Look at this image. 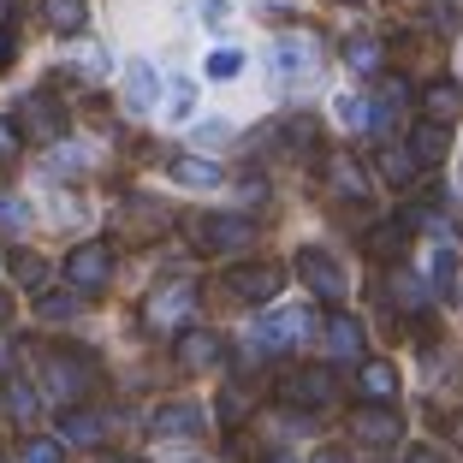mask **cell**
Listing matches in <instances>:
<instances>
[{
    "label": "cell",
    "mask_w": 463,
    "mask_h": 463,
    "mask_svg": "<svg viewBox=\"0 0 463 463\" xmlns=\"http://www.w3.org/2000/svg\"><path fill=\"white\" fill-rule=\"evenodd\" d=\"M220 291L250 303V309H268V303H279V291H286V268H273V261H232V268L220 273Z\"/></svg>",
    "instance_id": "obj_1"
},
{
    "label": "cell",
    "mask_w": 463,
    "mask_h": 463,
    "mask_svg": "<svg viewBox=\"0 0 463 463\" xmlns=\"http://www.w3.org/2000/svg\"><path fill=\"white\" fill-rule=\"evenodd\" d=\"M191 244L203 250V256L250 250V244H256V220H244V214H196L191 220Z\"/></svg>",
    "instance_id": "obj_2"
},
{
    "label": "cell",
    "mask_w": 463,
    "mask_h": 463,
    "mask_svg": "<svg viewBox=\"0 0 463 463\" xmlns=\"http://www.w3.org/2000/svg\"><path fill=\"white\" fill-rule=\"evenodd\" d=\"M66 286L78 291V298H96V291L113 286V244H101V238H90V244H78L66 256Z\"/></svg>",
    "instance_id": "obj_3"
},
{
    "label": "cell",
    "mask_w": 463,
    "mask_h": 463,
    "mask_svg": "<svg viewBox=\"0 0 463 463\" xmlns=\"http://www.w3.org/2000/svg\"><path fill=\"white\" fill-rule=\"evenodd\" d=\"M42 392L60 398L66 410L83 404V398H90V363L71 356V351H48V356H42Z\"/></svg>",
    "instance_id": "obj_4"
},
{
    "label": "cell",
    "mask_w": 463,
    "mask_h": 463,
    "mask_svg": "<svg viewBox=\"0 0 463 463\" xmlns=\"http://www.w3.org/2000/svg\"><path fill=\"white\" fill-rule=\"evenodd\" d=\"M298 279L315 291V298L327 303V309H339L345 298H351V279H345V268L327 256L321 244H309V250H298Z\"/></svg>",
    "instance_id": "obj_5"
},
{
    "label": "cell",
    "mask_w": 463,
    "mask_h": 463,
    "mask_svg": "<svg viewBox=\"0 0 463 463\" xmlns=\"http://www.w3.org/2000/svg\"><path fill=\"white\" fill-rule=\"evenodd\" d=\"M13 125H18V137H30V143H60V137H66V108H60L54 96H24Z\"/></svg>",
    "instance_id": "obj_6"
},
{
    "label": "cell",
    "mask_w": 463,
    "mask_h": 463,
    "mask_svg": "<svg viewBox=\"0 0 463 463\" xmlns=\"http://www.w3.org/2000/svg\"><path fill=\"white\" fill-rule=\"evenodd\" d=\"M398 434H404L398 410H386V404H356L351 410V439H363L368 451H392Z\"/></svg>",
    "instance_id": "obj_7"
},
{
    "label": "cell",
    "mask_w": 463,
    "mask_h": 463,
    "mask_svg": "<svg viewBox=\"0 0 463 463\" xmlns=\"http://www.w3.org/2000/svg\"><path fill=\"white\" fill-rule=\"evenodd\" d=\"M333 392H339V381H333L327 363L286 368V374H279V398H286V404H327Z\"/></svg>",
    "instance_id": "obj_8"
},
{
    "label": "cell",
    "mask_w": 463,
    "mask_h": 463,
    "mask_svg": "<svg viewBox=\"0 0 463 463\" xmlns=\"http://www.w3.org/2000/svg\"><path fill=\"white\" fill-rule=\"evenodd\" d=\"M321 345H327L333 363H363V321L345 309H327L321 315Z\"/></svg>",
    "instance_id": "obj_9"
},
{
    "label": "cell",
    "mask_w": 463,
    "mask_h": 463,
    "mask_svg": "<svg viewBox=\"0 0 463 463\" xmlns=\"http://www.w3.org/2000/svg\"><path fill=\"white\" fill-rule=\"evenodd\" d=\"M410 108V83L392 78V71H381L374 78V101H368V131H392L398 119H404Z\"/></svg>",
    "instance_id": "obj_10"
},
{
    "label": "cell",
    "mask_w": 463,
    "mask_h": 463,
    "mask_svg": "<svg viewBox=\"0 0 463 463\" xmlns=\"http://www.w3.org/2000/svg\"><path fill=\"white\" fill-rule=\"evenodd\" d=\"M191 309H196V286H161L149 303H143V321H149V327H178L184 333Z\"/></svg>",
    "instance_id": "obj_11"
},
{
    "label": "cell",
    "mask_w": 463,
    "mask_h": 463,
    "mask_svg": "<svg viewBox=\"0 0 463 463\" xmlns=\"http://www.w3.org/2000/svg\"><path fill=\"white\" fill-rule=\"evenodd\" d=\"M54 439H60V446H101V439H108V416H101V410L71 404V410H60Z\"/></svg>",
    "instance_id": "obj_12"
},
{
    "label": "cell",
    "mask_w": 463,
    "mask_h": 463,
    "mask_svg": "<svg viewBox=\"0 0 463 463\" xmlns=\"http://www.w3.org/2000/svg\"><path fill=\"white\" fill-rule=\"evenodd\" d=\"M356 392H363V404H386V410H392V398H398V368L386 363V356L356 363Z\"/></svg>",
    "instance_id": "obj_13"
},
{
    "label": "cell",
    "mask_w": 463,
    "mask_h": 463,
    "mask_svg": "<svg viewBox=\"0 0 463 463\" xmlns=\"http://www.w3.org/2000/svg\"><path fill=\"white\" fill-rule=\"evenodd\" d=\"M309 327H315V321L303 309H268V315H261V327H256V339L273 345V351H286V345H298Z\"/></svg>",
    "instance_id": "obj_14"
},
{
    "label": "cell",
    "mask_w": 463,
    "mask_h": 463,
    "mask_svg": "<svg viewBox=\"0 0 463 463\" xmlns=\"http://www.w3.org/2000/svg\"><path fill=\"white\" fill-rule=\"evenodd\" d=\"M149 434L155 439H191V434H203V410L184 404V398H178V404H161L149 416Z\"/></svg>",
    "instance_id": "obj_15"
},
{
    "label": "cell",
    "mask_w": 463,
    "mask_h": 463,
    "mask_svg": "<svg viewBox=\"0 0 463 463\" xmlns=\"http://www.w3.org/2000/svg\"><path fill=\"white\" fill-rule=\"evenodd\" d=\"M220 356H226V339H220V333H208V327H191V333H178V363L191 368H214Z\"/></svg>",
    "instance_id": "obj_16"
},
{
    "label": "cell",
    "mask_w": 463,
    "mask_h": 463,
    "mask_svg": "<svg viewBox=\"0 0 463 463\" xmlns=\"http://www.w3.org/2000/svg\"><path fill=\"white\" fill-rule=\"evenodd\" d=\"M166 178L184 184V191H214V184H226V173H220L214 161H203V155H173V161H166Z\"/></svg>",
    "instance_id": "obj_17"
},
{
    "label": "cell",
    "mask_w": 463,
    "mask_h": 463,
    "mask_svg": "<svg viewBox=\"0 0 463 463\" xmlns=\"http://www.w3.org/2000/svg\"><path fill=\"white\" fill-rule=\"evenodd\" d=\"M458 113H463V83L439 78V83H428V90H422V119L428 125H446V131H451Z\"/></svg>",
    "instance_id": "obj_18"
},
{
    "label": "cell",
    "mask_w": 463,
    "mask_h": 463,
    "mask_svg": "<svg viewBox=\"0 0 463 463\" xmlns=\"http://www.w3.org/2000/svg\"><path fill=\"white\" fill-rule=\"evenodd\" d=\"M410 155H416V166H439L451 155V131L446 125H428V119H416L410 125V143H404Z\"/></svg>",
    "instance_id": "obj_19"
},
{
    "label": "cell",
    "mask_w": 463,
    "mask_h": 463,
    "mask_svg": "<svg viewBox=\"0 0 463 463\" xmlns=\"http://www.w3.org/2000/svg\"><path fill=\"white\" fill-rule=\"evenodd\" d=\"M416 273H428V291H434V298H451V286H458V250L428 244L422 261H416Z\"/></svg>",
    "instance_id": "obj_20"
},
{
    "label": "cell",
    "mask_w": 463,
    "mask_h": 463,
    "mask_svg": "<svg viewBox=\"0 0 463 463\" xmlns=\"http://www.w3.org/2000/svg\"><path fill=\"white\" fill-rule=\"evenodd\" d=\"M0 410H6L18 428H30V422H36V410H42V392L24 381V374H6V386H0Z\"/></svg>",
    "instance_id": "obj_21"
},
{
    "label": "cell",
    "mask_w": 463,
    "mask_h": 463,
    "mask_svg": "<svg viewBox=\"0 0 463 463\" xmlns=\"http://www.w3.org/2000/svg\"><path fill=\"white\" fill-rule=\"evenodd\" d=\"M155 101H161V71H155L149 60H137L131 78H125V108H131V113H149Z\"/></svg>",
    "instance_id": "obj_22"
},
{
    "label": "cell",
    "mask_w": 463,
    "mask_h": 463,
    "mask_svg": "<svg viewBox=\"0 0 463 463\" xmlns=\"http://www.w3.org/2000/svg\"><path fill=\"white\" fill-rule=\"evenodd\" d=\"M386 298H392L398 309H422V303L434 298V291H428V279H422V273L392 268V273H386Z\"/></svg>",
    "instance_id": "obj_23"
},
{
    "label": "cell",
    "mask_w": 463,
    "mask_h": 463,
    "mask_svg": "<svg viewBox=\"0 0 463 463\" xmlns=\"http://www.w3.org/2000/svg\"><path fill=\"white\" fill-rule=\"evenodd\" d=\"M345 66L356 71V78H381L386 66V48L374 36H345Z\"/></svg>",
    "instance_id": "obj_24"
},
{
    "label": "cell",
    "mask_w": 463,
    "mask_h": 463,
    "mask_svg": "<svg viewBox=\"0 0 463 463\" xmlns=\"http://www.w3.org/2000/svg\"><path fill=\"white\" fill-rule=\"evenodd\" d=\"M78 315H83V298H78V291H42V298H36V321H48V327H66V321H78Z\"/></svg>",
    "instance_id": "obj_25"
},
{
    "label": "cell",
    "mask_w": 463,
    "mask_h": 463,
    "mask_svg": "<svg viewBox=\"0 0 463 463\" xmlns=\"http://www.w3.org/2000/svg\"><path fill=\"white\" fill-rule=\"evenodd\" d=\"M42 18H48V30H60V36H78V30L90 24V0H42Z\"/></svg>",
    "instance_id": "obj_26"
},
{
    "label": "cell",
    "mask_w": 463,
    "mask_h": 463,
    "mask_svg": "<svg viewBox=\"0 0 463 463\" xmlns=\"http://www.w3.org/2000/svg\"><path fill=\"white\" fill-rule=\"evenodd\" d=\"M374 166H381V178H386V184H398V191H404L410 178L422 173V166H416V155H410L404 143H386V149L374 155Z\"/></svg>",
    "instance_id": "obj_27"
},
{
    "label": "cell",
    "mask_w": 463,
    "mask_h": 463,
    "mask_svg": "<svg viewBox=\"0 0 463 463\" xmlns=\"http://www.w3.org/2000/svg\"><path fill=\"white\" fill-rule=\"evenodd\" d=\"M279 71H286V78H309L315 71V42L309 36H279Z\"/></svg>",
    "instance_id": "obj_28"
},
{
    "label": "cell",
    "mask_w": 463,
    "mask_h": 463,
    "mask_svg": "<svg viewBox=\"0 0 463 463\" xmlns=\"http://www.w3.org/2000/svg\"><path fill=\"white\" fill-rule=\"evenodd\" d=\"M327 178H333V191H339L345 203H363V196H368V178L356 173L345 155H333V161H327Z\"/></svg>",
    "instance_id": "obj_29"
},
{
    "label": "cell",
    "mask_w": 463,
    "mask_h": 463,
    "mask_svg": "<svg viewBox=\"0 0 463 463\" xmlns=\"http://www.w3.org/2000/svg\"><path fill=\"white\" fill-rule=\"evenodd\" d=\"M404 238H410V226H404V220H392V226H381V232H368V256L392 261L398 250H404Z\"/></svg>",
    "instance_id": "obj_30"
},
{
    "label": "cell",
    "mask_w": 463,
    "mask_h": 463,
    "mask_svg": "<svg viewBox=\"0 0 463 463\" xmlns=\"http://www.w3.org/2000/svg\"><path fill=\"white\" fill-rule=\"evenodd\" d=\"M244 60H250L244 48H214L203 71H208V78H214V83H226V78H244Z\"/></svg>",
    "instance_id": "obj_31"
},
{
    "label": "cell",
    "mask_w": 463,
    "mask_h": 463,
    "mask_svg": "<svg viewBox=\"0 0 463 463\" xmlns=\"http://www.w3.org/2000/svg\"><path fill=\"white\" fill-rule=\"evenodd\" d=\"M30 220H36V214H30V203H24V196H13V191L0 196V232H6V238L30 232Z\"/></svg>",
    "instance_id": "obj_32"
},
{
    "label": "cell",
    "mask_w": 463,
    "mask_h": 463,
    "mask_svg": "<svg viewBox=\"0 0 463 463\" xmlns=\"http://www.w3.org/2000/svg\"><path fill=\"white\" fill-rule=\"evenodd\" d=\"M18 463H66V446H60V439H24Z\"/></svg>",
    "instance_id": "obj_33"
},
{
    "label": "cell",
    "mask_w": 463,
    "mask_h": 463,
    "mask_svg": "<svg viewBox=\"0 0 463 463\" xmlns=\"http://www.w3.org/2000/svg\"><path fill=\"white\" fill-rule=\"evenodd\" d=\"M196 108H203V101H196V83H173L166 113H173V119H196Z\"/></svg>",
    "instance_id": "obj_34"
},
{
    "label": "cell",
    "mask_w": 463,
    "mask_h": 463,
    "mask_svg": "<svg viewBox=\"0 0 463 463\" xmlns=\"http://www.w3.org/2000/svg\"><path fill=\"white\" fill-rule=\"evenodd\" d=\"M339 125L345 131H368V101L363 96H339Z\"/></svg>",
    "instance_id": "obj_35"
},
{
    "label": "cell",
    "mask_w": 463,
    "mask_h": 463,
    "mask_svg": "<svg viewBox=\"0 0 463 463\" xmlns=\"http://www.w3.org/2000/svg\"><path fill=\"white\" fill-rule=\"evenodd\" d=\"M78 78H108V48H101V42H90L78 54Z\"/></svg>",
    "instance_id": "obj_36"
},
{
    "label": "cell",
    "mask_w": 463,
    "mask_h": 463,
    "mask_svg": "<svg viewBox=\"0 0 463 463\" xmlns=\"http://www.w3.org/2000/svg\"><path fill=\"white\" fill-rule=\"evenodd\" d=\"M244 416H250V398L244 392H238V386H226V392H220V422H244Z\"/></svg>",
    "instance_id": "obj_37"
},
{
    "label": "cell",
    "mask_w": 463,
    "mask_h": 463,
    "mask_svg": "<svg viewBox=\"0 0 463 463\" xmlns=\"http://www.w3.org/2000/svg\"><path fill=\"white\" fill-rule=\"evenodd\" d=\"M18 149H24L18 125H13V119H0V166H13V161H18Z\"/></svg>",
    "instance_id": "obj_38"
},
{
    "label": "cell",
    "mask_w": 463,
    "mask_h": 463,
    "mask_svg": "<svg viewBox=\"0 0 463 463\" xmlns=\"http://www.w3.org/2000/svg\"><path fill=\"white\" fill-rule=\"evenodd\" d=\"M13 273L24 279V286H48V268H42L36 256H13Z\"/></svg>",
    "instance_id": "obj_39"
},
{
    "label": "cell",
    "mask_w": 463,
    "mask_h": 463,
    "mask_svg": "<svg viewBox=\"0 0 463 463\" xmlns=\"http://www.w3.org/2000/svg\"><path fill=\"white\" fill-rule=\"evenodd\" d=\"M434 24L439 30H458V6H451V0H434Z\"/></svg>",
    "instance_id": "obj_40"
},
{
    "label": "cell",
    "mask_w": 463,
    "mask_h": 463,
    "mask_svg": "<svg viewBox=\"0 0 463 463\" xmlns=\"http://www.w3.org/2000/svg\"><path fill=\"white\" fill-rule=\"evenodd\" d=\"M78 166H83V161H78V149H60V161H54V173H60V178H71Z\"/></svg>",
    "instance_id": "obj_41"
},
{
    "label": "cell",
    "mask_w": 463,
    "mask_h": 463,
    "mask_svg": "<svg viewBox=\"0 0 463 463\" xmlns=\"http://www.w3.org/2000/svg\"><path fill=\"white\" fill-rule=\"evenodd\" d=\"M203 18H208V24H226V18H232L226 0H203Z\"/></svg>",
    "instance_id": "obj_42"
},
{
    "label": "cell",
    "mask_w": 463,
    "mask_h": 463,
    "mask_svg": "<svg viewBox=\"0 0 463 463\" xmlns=\"http://www.w3.org/2000/svg\"><path fill=\"white\" fill-rule=\"evenodd\" d=\"M404 463H446V458H439V451H428V446H416V451H410Z\"/></svg>",
    "instance_id": "obj_43"
},
{
    "label": "cell",
    "mask_w": 463,
    "mask_h": 463,
    "mask_svg": "<svg viewBox=\"0 0 463 463\" xmlns=\"http://www.w3.org/2000/svg\"><path fill=\"white\" fill-rule=\"evenodd\" d=\"M315 463H351L345 451H315Z\"/></svg>",
    "instance_id": "obj_44"
},
{
    "label": "cell",
    "mask_w": 463,
    "mask_h": 463,
    "mask_svg": "<svg viewBox=\"0 0 463 463\" xmlns=\"http://www.w3.org/2000/svg\"><path fill=\"white\" fill-rule=\"evenodd\" d=\"M6 321H13V298H0V327H6Z\"/></svg>",
    "instance_id": "obj_45"
},
{
    "label": "cell",
    "mask_w": 463,
    "mask_h": 463,
    "mask_svg": "<svg viewBox=\"0 0 463 463\" xmlns=\"http://www.w3.org/2000/svg\"><path fill=\"white\" fill-rule=\"evenodd\" d=\"M6 368H13V351H6V345H0V374H6Z\"/></svg>",
    "instance_id": "obj_46"
},
{
    "label": "cell",
    "mask_w": 463,
    "mask_h": 463,
    "mask_svg": "<svg viewBox=\"0 0 463 463\" xmlns=\"http://www.w3.org/2000/svg\"><path fill=\"white\" fill-rule=\"evenodd\" d=\"M6 54H13V48H6V36H0V66H6Z\"/></svg>",
    "instance_id": "obj_47"
},
{
    "label": "cell",
    "mask_w": 463,
    "mask_h": 463,
    "mask_svg": "<svg viewBox=\"0 0 463 463\" xmlns=\"http://www.w3.org/2000/svg\"><path fill=\"white\" fill-rule=\"evenodd\" d=\"M268 463H298V458H268Z\"/></svg>",
    "instance_id": "obj_48"
},
{
    "label": "cell",
    "mask_w": 463,
    "mask_h": 463,
    "mask_svg": "<svg viewBox=\"0 0 463 463\" xmlns=\"http://www.w3.org/2000/svg\"><path fill=\"white\" fill-rule=\"evenodd\" d=\"M345 6H363V0H345Z\"/></svg>",
    "instance_id": "obj_49"
}]
</instances>
